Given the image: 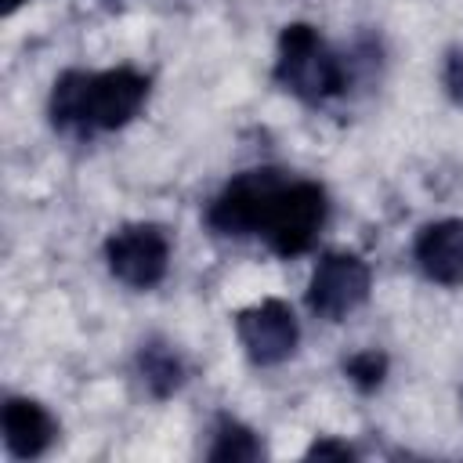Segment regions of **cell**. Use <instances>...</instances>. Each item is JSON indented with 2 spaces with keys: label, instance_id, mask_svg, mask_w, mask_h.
<instances>
[{
  "label": "cell",
  "instance_id": "cell-1",
  "mask_svg": "<svg viewBox=\"0 0 463 463\" xmlns=\"http://www.w3.org/2000/svg\"><path fill=\"white\" fill-rule=\"evenodd\" d=\"M148 98V76L134 69L65 72L51 90V119L61 130H116L130 123Z\"/></svg>",
  "mask_w": 463,
  "mask_h": 463
},
{
  "label": "cell",
  "instance_id": "cell-2",
  "mask_svg": "<svg viewBox=\"0 0 463 463\" xmlns=\"http://www.w3.org/2000/svg\"><path fill=\"white\" fill-rule=\"evenodd\" d=\"M275 80L289 94H297L300 101L318 105V101H326V98L344 90V65L311 25L293 22L279 36Z\"/></svg>",
  "mask_w": 463,
  "mask_h": 463
},
{
  "label": "cell",
  "instance_id": "cell-3",
  "mask_svg": "<svg viewBox=\"0 0 463 463\" xmlns=\"http://www.w3.org/2000/svg\"><path fill=\"white\" fill-rule=\"evenodd\" d=\"M326 221V192L315 181H286L260 224V235L279 257H300L311 250Z\"/></svg>",
  "mask_w": 463,
  "mask_h": 463
},
{
  "label": "cell",
  "instance_id": "cell-4",
  "mask_svg": "<svg viewBox=\"0 0 463 463\" xmlns=\"http://www.w3.org/2000/svg\"><path fill=\"white\" fill-rule=\"evenodd\" d=\"M282 184H286L282 174L268 170V166H257V170L232 177L224 184V192L206 210L210 228L221 235H260L264 213H268V206Z\"/></svg>",
  "mask_w": 463,
  "mask_h": 463
},
{
  "label": "cell",
  "instance_id": "cell-5",
  "mask_svg": "<svg viewBox=\"0 0 463 463\" xmlns=\"http://www.w3.org/2000/svg\"><path fill=\"white\" fill-rule=\"evenodd\" d=\"M105 260L119 282L152 289L170 268V239L159 224H127L105 242Z\"/></svg>",
  "mask_w": 463,
  "mask_h": 463
},
{
  "label": "cell",
  "instance_id": "cell-6",
  "mask_svg": "<svg viewBox=\"0 0 463 463\" xmlns=\"http://www.w3.org/2000/svg\"><path fill=\"white\" fill-rule=\"evenodd\" d=\"M369 264L358 253H326L307 282V307L329 322L351 315L369 297Z\"/></svg>",
  "mask_w": 463,
  "mask_h": 463
},
{
  "label": "cell",
  "instance_id": "cell-7",
  "mask_svg": "<svg viewBox=\"0 0 463 463\" xmlns=\"http://www.w3.org/2000/svg\"><path fill=\"white\" fill-rule=\"evenodd\" d=\"M235 333L250 354L253 365H279L297 351L300 329L286 300L268 297L260 304H250L235 315Z\"/></svg>",
  "mask_w": 463,
  "mask_h": 463
},
{
  "label": "cell",
  "instance_id": "cell-8",
  "mask_svg": "<svg viewBox=\"0 0 463 463\" xmlns=\"http://www.w3.org/2000/svg\"><path fill=\"white\" fill-rule=\"evenodd\" d=\"M416 260L427 279L441 286H459L463 282V221L445 217L430 221L416 235Z\"/></svg>",
  "mask_w": 463,
  "mask_h": 463
},
{
  "label": "cell",
  "instance_id": "cell-9",
  "mask_svg": "<svg viewBox=\"0 0 463 463\" xmlns=\"http://www.w3.org/2000/svg\"><path fill=\"white\" fill-rule=\"evenodd\" d=\"M0 423H4V445L14 459H36L58 438L54 416L33 398H7Z\"/></svg>",
  "mask_w": 463,
  "mask_h": 463
},
{
  "label": "cell",
  "instance_id": "cell-10",
  "mask_svg": "<svg viewBox=\"0 0 463 463\" xmlns=\"http://www.w3.org/2000/svg\"><path fill=\"white\" fill-rule=\"evenodd\" d=\"M137 365H141V376H145V383H148V391H152L156 398L174 394V391L181 387V380H184L181 358L174 354V347H166V344H159V340H148V344L141 347Z\"/></svg>",
  "mask_w": 463,
  "mask_h": 463
},
{
  "label": "cell",
  "instance_id": "cell-11",
  "mask_svg": "<svg viewBox=\"0 0 463 463\" xmlns=\"http://www.w3.org/2000/svg\"><path fill=\"white\" fill-rule=\"evenodd\" d=\"M264 449L257 441V434L250 427H242L239 420L232 416H221L217 420V430H213V445H210V459L213 463H250L257 459Z\"/></svg>",
  "mask_w": 463,
  "mask_h": 463
},
{
  "label": "cell",
  "instance_id": "cell-12",
  "mask_svg": "<svg viewBox=\"0 0 463 463\" xmlns=\"http://www.w3.org/2000/svg\"><path fill=\"white\" fill-rule=\"evenodd\" d=\"M344 373L351 376V383H358L362 391H373L383 383V373H387V358L380 351H358L344 362Z\"/></svg>",
  "mask_w": 463,
  "mask_h": 463
},
{
  "label": "cell",
  "instance_id": "cell-13",
  "mask_svg": "<svg viewBox=\"0 0 463 463\" xmlns=\"http://www.w3.org/2000/svg\"><path fill=\"white\" fill-rule=\"evenodd\" d=\"M441 80H445L449 98H452L456 105H463V47L445 58V76H441Z\"/></svg>",
  "mask_w": 463,
  "mask_h": 463
},
{
  "label": "cell",
  "instance_id": "cell-14",
  "mask_svg": "<svg viewBox=\"0 0 463 463\" xmlns=\"http://www.w3.org/2000/svg\"><path fill=\"white\" fill-rule=\"evenodd\" d=\"M351 456H354V449L344 441H333V438H322L307 449V459H351Z\"/></svg>",
  "mask_w": 463,
  "mask_h": 463
},
{
  "label": "cell",
  "instance_id": "cell-15",
  "mask_svg": "<svg viewBox=\"0 0 463 463\" xmlns=\"http://www.w3.org/2000/svg\"><path fill=\"white\" fill-rule=\"evenodd\" d=\"M22 4H25V0H0V11H4V14H14Z\"/></svg>",
  "mask_w": 463,
  "mask_h": 463
}]
</instances>
